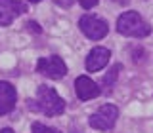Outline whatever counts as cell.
<instances>
[{
	"label": "cell",
	"instance_id": "12",
	"mask_svg": "<svg viewBox=\"0 0 153 133\" xmlns=\"http://www.w3.org/2000/svg\"><path fill=\"white\" fill-rule=\"evenodd\" d=\"M79 2H80V6L84 10H90V8H94L96 4H98V0H79Z\"/></svg>",
	"mask_w": 153,
	"mask_h": 133
},
{
	"label": "cell",
	"instance_id": "13",
	"mask_svg": "<svg viewBox=\"0 0 153 133\" xmlns=\"http://www.w3.org/2000/svg\"><path fill=\"white\" fill-rule=\"evenodd\" d=\"M27 28H29V31H35L36 34H40V32H42V28L38 27V23H35V21H29L27 23Z\"/></svg>",
	"mask_w": 153,
	"mask_h": 133
},
{
	"label": "cell",
	"instance_id": "8",
	"mask_svg": "<svg viewBox=\"0 0 153 133\" xmlns=\"http://www.w3.org/2000/svg\"><path fill=\"white\" fill-rule=\"evenodd\" d=\"M75 91H76V97L80 101H88V99H94L102 93V89L98 88V84L94 82L92 78L88 76H79L75 80Z\"/></svg>",
	"mask_w": 153,
	"mask_h": 133
},
{
	"label": "cell",
	"instance_id": "3",
	"mask_svg": "<svg viewBox=\"0 0 153 133\" xmlns=\"http://www.w3.org/2000/svg\"><path fill=\"white\" fill-rule=\"evenodd\" d=\"M79 27H80V31H82V34L88 36L90 40H102L109 32L107 21L102 19V17H98V15H90V13H86V15L80 17Z\"/></svg>",
	"mask_w": 153,
	"mask_h": 133
},
{
	"label": "cell",
	"instance_id": "17",
	"mask_svg": "<svg viewBox=\"0 0 153 133\" xmlns=\"http://www.w3.org/2000/svg\"><path fill=\"white\" fill-rule=\"evenodd\" d=\"M29 2H33V4H36V2H40V0H29Z\"/></svg>",
	"mask_w": 153,
	"mask_h": 133
},
{
	"label": "cell",
	"instance_id": "5",
	"mask_svg": "<svg viewBox=\"0 0 153 133\" xmlns=\"http://www.w3.org/2000/svg\"><path fill=\"white\" fill-rule=\"evenodd\" d=\"M36 70L40 74H44L46 78L52 80H61L67 74V65L63 63V59L57 55H50V57H42L36 63Z\"/></svg>",
	"mask_w": 153,
	"mask_h": 133
},
{
	"label": "cell",
	"instance_id": "16",
	"mask_svg": "<svg viewBox=\"0 0 153 133\" xmlns=\"http://www.w3.org/2000/svg\"><path fill=\"white\" fill-rule=\"evenodd\" d=\"M113 2H117V4H128L130 0H113Z\"/></svg>",
	"mask_w": 153,
	"mask_h": 133
},
{
	"label": "cell",
	"instance_id": "7",
	"mask_svg": "<svg viewBox=\"0 0 153 133\" xmlns=\"http://www.w3.org/2000/svg\"><path fill=\"white\" fill-rule=\"evenodd\" d=\"M16 101H17L16 88L6 80H0V116L12 112L16 108Z\"/></svg>",
	"mask_w": 153,
	"mask_h": 133
},
{
	"label": "cell",
	"instance_id": "4",
	"mask_svg": "<svg viewBox=\"0 0 153 133\" xmlns=\"http://www.w3.org/2000/svg\"><path fill=\"white\" fill-rule=\"evenodd\" d=\"M117 118H119V108L115 107V104H103V107H100L98 110L88 118V124L94 129L105 131V129H111L115 126Z\"/></svg>",
	"mask_w": 153,
	"mask_h": 133
},
{
	"label": "cell",
	"instance_id": "11",
	"mask_svg": "<svg viewBox=\"0 0 153 133\" xmlns=\"http://www.w3.org/2000/svg\"><path fill=\"white\" fill-rule=\"evenodd\" d=\"M31 133H61V131H59V129H56V127L44 126V124H40V122H33Z\"/></svg>",
	"mask_w": 153,
	"mask_h": 133
},
{
	"label": "cell",
	"instance_id": "15",
	"mask_svg": "<svg viewBox=\"0 0 153 133\" xmlns=\"http://www.w3.org/2000/svg\"><path fill=\"white\" fill-rule=\"evenodd\" d=\"M0 133H13V129H10V127H4V129H0Z\"/></svg>",
	"mask_w": 153,
	"mask_h": 133
},
{
	"label": "cell",
	"instance_id": "2",
	"mask_svg": "<svg viewBox=\"0 0 153 133\" xmlns=\"http://www.w3.org/2000/svg\"><path fill=\"white\" fill-rule=\"evenodd\" d=\"M117 31L124 36L143 38L151 32V27L138 12H124L123 15L117 19Z\"/></svg>",
	"mask_w": 153,
	"mask_h": 133
},
{
	"label": "cell",
	"instance_id": "10",
	"mask_svg": "<svg viewBox=\"0 0 153 133\" xmlns=\"http://www.w3.org/2000/svg\"><path fill=\"white\" fill-rule=\"evenodd\" d=\"M123 70V65L121 63H117V65H113L111 69L107 70V74L103 76V80H102V86L105 89H111L113 86H115V82H117V78H119V72Z\"/></svg>",
	"mask_w": 153,
	"mask_h": 133
},
{
	"label": "cell",
	"instance_id": "9",
	"mask_svg": "<svg viewBox=\"0 0 153 133\" xmlns=\"http://www.w3.org/2000/svg\"><path fill=\"white\" fill-rule=\"evenodd\" d=\"M109 57H111V51L107 48H94L92 51L86 57V70L88 72H98L102 70L105 65L109 63Z\"/></svg>",
	"mask_w": 153,
	"mask_h": 133
},
{
	"label": "cell",
	"instance_id": "14",
	"mask_svg": "<svg viewBox=\"0 0 153 133\" xmlns=\"http://www.w3.org/2000/svg\"><path fill=\"white\" fill-rule=\"evenodd\" d=\"M54 2L57 4V6H61V8H69V6H73L75 0H54Z\"/></svg>",
	"mask_w": 153,
	"mask_h": 133
},
{
	"label": "cell",
	"instance_id": "6",
	"mask_svg": "<svg viewBox=\"0 0 153 133\" xmlns=\"http://www.w3.org/2000/svg\"><path fill=\"white\" fill-rule=\"evenodd\" d=\"M23 12H27V8L19 0H0V27H8Z\"/></svg>",
	"mask_w": 153,
	"mask_h": 133
},
{
	"label": "cell",
	"instance_id": "1",
	"mask_svg": "<svg viewBox=\"0 0 153 133\" xmlns=\"http://www.w3.org/2000/svg\"><path fill=\"white\" fill-rule=\"evenodd\" d=\"M29 108L36 112H42L46 116H59L65 110V101L57 95V91L50 86H38L36 99H29Z\"/></svg>",
	"mask_w": 153,
	"mask_h": 133
}]
</instances>
